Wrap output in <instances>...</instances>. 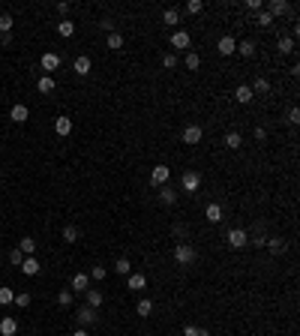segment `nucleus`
Here are the masks:
<instances>
[{
	"mask_svg": "<svg viewBox=\"0 0 300 336\" xmlns=\"http://www.w3.org/2000/svg\"><path fill=\"white\" fill-rule=\"evenodd\" d=\"M78 237H81V231L75 225H63V240L66 243H78Z\"/></svg>",
	"mask_w": 300,
	"mask_h": 336,
	"instance_id": "31",
	"label": "nucleus"
},
{
	"mask_svg": "<svg viewBox=\"0 0 300 336\" xmlns=\"http://www.w3.org/2000/svg\"><path fill=\"white\" fill-rule=\"evenodd\" d=\"M27 117H30V108L24 102H15L9 108V120H15V123H27Z\"/></svg>",
	"mask_w": 300,
	"mask_h": 336,
	"instance_id": "8",
	"label": "nucleus"
},
{
	"mask_svg": "<svg viewBox=\"0 0 300 336\" xmlns=\"http://www.w3.org/2000/svg\"><path fill=\"white\" fill-rule=\"evenodd\" d=\"M201 135H204V129H201V126H195V123H192V126H186V129L180 132L183 144H201Z\"/></svg>",
	"mask_w": 300,
	"mask_h": 336,
	"instance_id": "6",
	"label": "nucleus"
},
{
	"mask_svg": "<svg viewBox=\"0 0 300 336\" xmlns=\"http://www.w3.org/2000/svg\"><path fill=\"white\" fill-rule=\"evenodd\" d=\"M180 186H183L186 192H198V186H201V174H198V171H192V168H186V171H183V177H180Z\"/></svg>",
	"mask_w": 300,
	"mask_h": 336,
	"instance_id": "4",
	"label": "nucleus"
},
{
	"mask_svg": "<svg viewBox=\"0 0 300 336\" xmlns=\"http://www.w3.org/2000/svg\"><path fill=\"white\" fill-rule=\"evenodd\" d=\"M57 303H60V306H72V291L63 288V291L57 294Z\"/></svg>",
	"mask_w": 300,
	"mask_h": 336,
	"instance_id": "42",
	"label": "nucleus"
},
{
	"mask_svg": "<svg viewBox=\"0 0 300 336\" xmlns=\"http://www.w3.org/2000/svg\"><path fill=\"white\" fill-rule=\"evenodd\" d=\"M201 9H204V3H201V0H189V3H186V12H189V15H198Z\"/></svg>",
	"mask_w": 300,
	"mask_h": 336,
	"instance_id": "43",
	"label": "nucleus"
},
{
	"mask_svg": "<svg viewBox=\"0 0 300 336\" xmlns=\"http://www.w3.org/2000/svg\"><path fill=\"white\" fill-rule=\"evenodd\" d=\"M69 9H72V6H69V0H60V3H57V12H60V15H69Z\"/></svg>",
	"mask_w": 300,
	"mask_h": 336,
	"instance_id": "49",
	"label": "nucleus"
},
{
	"mask_svg": "<svg viewBox=\"0 0 300 336\" xmlns=\"http://www.w3.org/2000/svg\"><path fill=\"white\" fill-rule=\"evenodd\" d=\"M225 240H228L231 249H243V246L249 243V234H246V228H231V231L225 234Z\"/></svg>",
	"mask_w": 300,
	"mask_h": 336,
	"instance_id": "3",
	"label": "nucleus"
},
{
	"mask_svg": "<svg viewBox=\"0 0 300 336\" xmlns=\"http://www.w3.org/2000/svg\"><path fill=\"white\" fill-rule=\"evenodd\" d=\"M0 261H3V252H0Z\"/></svg>",
	"mask_w": 300,
	"mask_h": 336,
	"instance_id": "54",
	"label": "nucleus"
},
{
	"mask_svg": "<svg viewBox=\"0 0 300 336\" xmlns=\"http://www.w3.org/2000/svg\"><path fill=\"white\" fill-rule=\"evenodd\" d=\"M72 336H90V333H87V327H78V330H75Z\"/></svg>",
	"mask_w": 300,
	"mask_h": 336,
	"instance_id": "53",
	"label": "nucleus"
},
{
	"mask_svg": "<svg viewBox=\"0 0 300 336\" xmlns=\"http://www.w3.org/2000/svg\"><path fill=\"white\" fill-rule=\"evenodd\" d=\"M246 9H252V12H261V9H264V0H246Z\"/></svg>",
	"mask_w": 300,
	"mask_h": 336,
	"instance_id": "46",
	"label": "nucleus"
},
{
	"mask_svg": "<svg viewBox=\"0 0 300 336\" xmlns=\"http://www.w3.org/2000/svg\"><path fill=\"white\" fill-rule=\"evenodd\" d=\"M54 132H57V135H63V138H66V135H69V132H72V120H69V117H66V114H60V117H54Z\"/></svg>",
	"mask_w": 300,
	"mask_h": 336,
	"instance_id": "19",
	"label": "nucleus"
},
{
	"mask_svg": "<svg viewBox=\"0 0 300 336\" xmlns=\"http://www.w3.org/2000/svg\"><path fill=\"white\" fill-rule=\"evenodd\" d=\"M270 24H273V18H270V15L261 9V12H258V27H270Z\"/></svg>",
	"mask_w": 300,
	"mask_h": 336,
	"instance_id": "45",
	"label": "nucleus"
},
{
	"mask_svg": "<svg viewBox=\"0 0 300 336\" xmlns=\"http://www.w3.org/2000/svg\"><path fill=\"white\" fill-rule=\"evenodd\" d=\"M195 336H210V330L207 327H195Z\"/></svg>",
	"mask_w": 300,
	"mask_h": 336,
	"instance_id": "52",
	"label": "nucleus"
},
{
	"mask_svg": "<svg viewBox=\"0 0 300 336\" xmlns=\"http://www.w3.org/2000/svg\"><path fill=\"white\" fill-rule=\"evenodd\" d=\"M255 141H267V129L264 126H255Z\"/></svg>",
	"mask_w": 300,
	"mask_h": 336,
	"instance_id": "50",
	"label": "nucleus"
},
{
	"mask_svg": "<svg viewBox=\"0 0 300 336\" xmlns=\"http://www.w3.org/2000/svg\"><path fill=\"white\" fill-rule=\"evenodd\" d=\"M204 216H207V222H222V204H216V201H210L207 207H204Z\"/></svg>",
	"mask_w": 300,
	"mask_h": 336,
	"instance_id": "17",
	"label": "nucleus"
},
{
	"mask_svg": "<svg viewBox=\"0 0 300 336\" xmlns=\"http://www.w3.org/2000/svg\"><path fill=\"white\" fill-rule=\"evenodd\" d=\"M237 54H240V57H255V42H252V39L237 42Z\"/></svg>",
	"mask_w": 300,
	"mask_h": 336,
	"instance_id": "24",
	"label": "nucleus"
},
{
	"mask_svg": "<svg viewBox=\"0 0 300 336\" xmlns=\"http://www.w3.org/2000/svg\"><path fill=\"white\" fill-rule=\"evenodd\" d=\"M243 144V138H240V132H228L225 135V147H231V150H237Z\"/></svg>",
	"mask_w": 300,
	"mask_h": 336,
	"instance_id": "36",
	"label": "nucleus"
},
{
	"mask_svg": "<svg viewBox=\"0 0 300 336\" xmlns=\"http://www.w3.org/2000/svg\"><path fill=\"white\" fill-rule=\"evenodd\" d=\"M288 123H291V126H297V123H300V108H297V105H291V108H288Z\"/></svg>",
	"mask_w": 300,
	"mask_h": 336,
	"instance_id": "44",
	"label": "nucleus"
},
{
	"mask_svg": "<svg viewBox=\"0 0 300 336\" xmlns=\"http://www.w3.org/2000/svg\"><path fill=\"white\" fill-rule=\"evenodd\" d=\"M87 288H90V276H87V273H75L72 276V282H69V291H87Z\"/></svg>",
	"mask_w": 300,
	"mask_h": 336,
	"instance_id": "14",
	"label": "nucleus"
},
{
	"mask_svg": "<svg viewBox=\"0 0 300 336\" xmlns=\"http://www.w3.org/2000/svg\"><path fill=\"white\" fill-rule=\"evenodd\" d=\"M279 54H294V39L291 36H279Z\"/></svg>",
	"mask_w": 300,
	"mask_h": 336,
	"instance_id": "30",
	"label": "nucleus"
},
{
	"mask_svg": "<svg viewBox=\"0 0 300 336\" xmlns=\"http://www.w3.org/2000/svg\"><path fill=\"white\" fill-rule=\"evenodd\" d=\"M99 318V312L96 309H90V306H81L78 312H75V321H78V327H87V324H93Z\"/></svg>",
	"mask_w": 300,
	"mask_h": 336,
	"instance_id": "7",
	"label": "nucleus"
},
{
	"mask_svg": "<svg viewBox=\"0 0 300 336\" xmlns=\"http://www.w3.org/2000/svg\"><path fill=\"white\" fill-rule=\"evenodd\" d=\"M90 276H93L96 282H102L105 276H108V270H105V267H102V264H93V267H90Z\"/></svg>",
	"mask_w": 300,
	"mask_h": 336,
	"instance_id": "41",
	"label": "nucleus"
},
{
	"mask_svg": "<svg viewBox=\"0 0 300 336\" xmlns=\"http://www.w3.org/2000/svg\"><path fill=\"white\" fill-rule=\"evenodd\" d=\"M162 66L174 69V66H177V54H174V51H165V54H162Z\"/></svg>",
	"mask_w": 300,
	"mask_h": 336,
	"instance_id": "40",
	"label": "nucleus"
},
{
	"mask_svg": "<svg viewBox=\"0 0 300 336\" xmlns=\"http://www.w3.org/2000/svg\"><path fill=\"white\" fill-rule=\"evenodd\" d=\"M264 246H267V249H270L273 255H282V252L288 249V243L282 240V237H267V243H264Z\"/></svg>",
	"mask_w": 300,
	"mask_h": 336,
	"instance_id": "21",
	"label": "nucleus"
},
{
	"mask_svg": "<svg viewBox=\"0 0 300 336\" xmlns=\"http://www.w3.org/2000/svg\"><path fill=\"white\" fill-rule=\"evenodd\" d=\"M126 288H129V291H144V288H147L144 273H129V276H126Z\"/></svg>",
	"mask_w": 300,
	"mask_h": 336,
	"instance_id": "15",
	"label": "nucleus"
},
{
	"mask_svg": "<svg viewBox=\"0 0 300 336\" xmlns=\"http://www.w3.org/2000/svg\"><path fill=\"white\" fill-rule=\"evenodd\" d=\"M0 45H12V33H0Z\"/></svg>",
	"mask_w": 300,
	"mask_h": 336,
	"instance_id": "51",
	"label": "nucleus"
},
{
	"mask_svg": "<svg viewBox=\"0 0 300 336\" xmlns=\"http://www.w3.org/2000/svg\"><path fill=\"white\" fill-rule=\"evenodd\" d=\"M57 33H60V36H63V39H69V36H75V24H72V21H69V18H63V21L57 24Z\"/></svg>",
	"mask_w": 300,
	"mask_h": 336,
	"instance_id": "26",
	"label": "nucleus"
},
{
	"mask_svg": "<svg viewBox=\"0 0 300 336\" xmlns=\"http://www.w3.org/2000/svg\"><path fill=\"white\" fill-rule=\"evenodd\" d=\"M18 249H21L24 255H33V252H36V240H33V237H21V240H18Z\"/></svg>",
	"mask_w": 300,
	"mask_h": 336,
	"instance_id": "32",
	"label": "nucleus"
},
{
	"mask_svg": "<svg viewBox=\"0 0 300 336\" xmlns=\"http://www.w3.org/2000/svg\"><path fill=\"white\" fill-rule=\"evenodd\" d=\"M36 90H39V93H51V90H54V78H51V75H39Z\"/></svg>",
	"mask_w": 300,
	"mask_h": 336,
	"instance_id": "27",
	"label": "nucleus"
},
{
	"mask_svg": "<svg viewBox=\"0 0 300 336\" xmlns=\"http://www.w3.org/2000/svg\"><path fill=\"white\" fill-rule=\"evenodd\" d=\"M6 258H9V264H15V267H21V261H24L27 255L18 249V246H15V249H9V255H6Z\"/></svg>",
	"mask_w": 300,
	"mask_h": 336,
	"instance_id": "38",
	"label": "nucleus"
},
{
	"mask_svg": "<svg viewBox=\"0 0 300 336\" xmlns=\"http://www.w3.org/2000/svg\"><path fill=\"white\" fill-rule=\"evenodd\" d=\"M135 312H138V318H147V315L153 312V300L141 297V300H138V306H135Z\"/></svg>",
	"mask_w": 300,
	"mask_h": 336,
	"instance_id": "25",
	"label": "nucleus"
},
{
	"mask_svg": "<svg viewBox=\"0 0 300 336\" xmlns=\"http://www.w3.org/2000/svg\"><path fill=\"white\" fill-rule=\"evenodd\" d=\"M105 45H108L111 51H120V48H123V36H120V33L114 30V33H108V39H105Z\"/></svg>",
	"mask_w": 300,
	"mask_h": 336,
	"instance_id": "33",
	"label": "nucleus"
},
{
	"mask_svg": "<svg viewBox=\"0 0 300 336\" xmlns=\"http://www.w3.org/2000/svg\"><path fill=\"white\" fill-rule=\"evenodd\" d=\"M114 273L129 276V273H132V261H129V258H117V261H114Z\"/></svg>",
	"mask_w": 300,
	"mask_h": 336,
	"instance_id": "28",
	"label": "nucleus"
},
{
	"mask_svg": "<svg viewBox=\"0 0 300 336\" xmlns=\"http://www.w3.org/2000/svg\"><path fill=\"white\" fill-rule=\"evenodd\" d=\"M57 66H60V54H54V51H45V54H42V75L54 72Z\"/></svg>",
	"mask_w": 300,
	"mask_h": 336,
	"instance_id": "9",
	"label": "nucleus"
},
{
	"mask_svg": "<svg viewBox=\"0 0 300 336\" xmlns=\"http://www.w3.org/2000/svg\"><path fill=\"white\" fill-rule=\"evenodd\" d=\"M42 270V264H39V258H33V255H27L24 261H21V273H27V276H36Z\"/></svg>",
	"mask_w": 300,
	"mask_h": 336,
	"instance_id": "18",
	"label": "nucleus"
},
{
	"mask_svg": "<svg viewBox=\"0 0 300 336\" xmlns=\"http://www.w3.org/2000/svg\"><path fill=\"white\" fill-rule=\"evenodd\" d=\"M174 261H177L180 267H189V264H195V249H192L189 243H177V246H174Z\"/></svg>",
	"mask_w": 300,
	"mask_h": 336,
	"instance_id": "1",
	"label": "nucleus"
},
{
	"mask_svg": "<svg viewBox=\"0 0 300 336\" xmlns=\"http://www.w3.org/2000/svg\"><path fill=\"white\" fill-rule=\"evenodd\" d=\"M216 51H219L222 57H231L234 51H237V42H234V36H222V39L216 42Z\"/></svg>",
	"mask_w": 300,
	"mask_h": 336,
	"instance_id": "11",
	"label": "nucleus"
},
{
	"mask_svg": "<svg viewBox=\"0 0 300 336\" xmlns=\"http://www.w3.org/2000/svg\"><path fill=\"white\" fill-rule=\"evenodd\" d=\"M144 336H153V333H144Z\"/></svg>",
	"mask_w": 300,
	"mask_h": 336,
	"instance_id": "55",
	"label": "nucleus"
},
{
	"mask_svg": "<svg viewBox=\"0 0 300 336\" xmlns=\"http://www.w3.org/2000/svg\"><path fill=\"white\" fill-rule=\"evenodd\" d=\"M162 24H180V9H165L162 12Z\"/></svg>",
	"mask_w": 300,
	"mask_h": 336,
	"instance_id": "29",
	"label": "nucleus"
},
{
	"mask_svg": "<svg viewBox=\"0 0 300 336\" xmlns=\"http://www.w3.org/2000/svg\"><path fill=\"white\" fill-rule=\"evenodd\" d=\"M72 69H75V75H90V57H87V54H81V57H75V63H72Z\"/></svg>",
	"mask_w": 300,
	"mask_h": 336,
	"instance_id": "22",
	"label": "nucleus"
},
{
	"mask_svg": "<svg viewBox=\"0 0 300 336\" xmlns=\"http://www.w3.org/2000/svg\"><path fill=\"white\" fill-rule=\"evenodd\" d=\"M249 90H252V96H264V93H270V81L258 75V78L249 84Z\"/></svg>",
	"mask_w": 300,
	"mask_h": 336,
	"instance_id": "20",
	"label": "nucleus"
},
{
	"mask_svg": "<svg viewBox=\"0 0 300 336\" xmlns=\"http://www.w3.org/2000/svg\"><path fill=\"white\" fill-rule=\"evenodd\" d=\"M288 9H291V3H288V0H270V3H267V9H264V12H267L270 18H276V15H285Z\"/></svg>",
	"mask_w": 300,
	"mask_h": 336,
	"instance_id": "10",
	"label": "nucleus"
},
{
	"mask_svg": "<svg viewBox=\"0 0 300 336\" xmlns=\"http://www.w3.org/2000/svg\"><path fill=\"white\" fill-rule=\"evenodd\" d=\"M84 297H87V303H84V306H90V309H99V306L105 303V294H102L99 288H87Z\"/></svg>",
	"mask_w": 300,
	"mask_h": 336,
	"instance_id": "12",
	"label": "nucleus"
},
{
	"mask_svg": "<svg viewBox=\"0 0 300 336\" xmlns=\"http://www.w3.org/2000/svg\"><path fill=\"white\" fill-rule=\"evenodd\" d=\"M12 15L9 12H0V33H12Z\"/></svg>",
	"mask_w": 300,
	"mask_h": 336,
	"instance_id": "37",
	"label": "nucleus"
},
{
	"mask_svg": "<svg viewBox=\"0 0 300 336\" xmlns=\"http://www.w3.org/2000/svg\"><path fill=\"white\" fill-rule=\"evenodd\" d=\"M252 243H255V246H264V243H267V234H264V228H258V234H255Z\"/></svg>",
	"mask_w": 300,
	"mask_h": 336,
	"instance_id": "48",
	"label": "nucleus"
},
{
	"mask_svg": "<svg viewBox=\"0 0 300 336\" xmlns=\"http://www.w3.org/2000/svg\"><path fill=\"white\" fill-rule=\"evenodd\" d=\"M159 204H165V207H174V204H177V192H174L168 183L159 186Z\"/></svg>",
	"mask_w": 300,
	"mask_h": 336,
	"instance_id": "16",
	"label": "nucleus"
},
{
	"mask_svg": "<svg viewBox=\"0 0 300 336\" xmlns=\"http://www.w3.org/2000/svg\"><path fill=\"white\" fill-rule=\"evenodd\" d=\"M168 180H171V168H168V165H156V168L150 171V183H153V186H165Z\"/></svg>",
	"mask_w": 300,
	"mask_h": 336,
	"instance_id": "5",
	"label": "nucleus"
},
{
	"mask_svg": "<svg viewBox=\"0 0 300 336\" xmlns=\"http://www.w3.org/2000/svg\"><path fill=\"white\" fill-rule=\"evenodd\" d=\"M198 66H201V57L195 54V51H186V69H189V72H195Z\"/></svg>",
	"mask_w": 300,
	"mask_h": 336,
	"instance_id": "35",
	"label": "nucleus"
},
{
	"mask_svg": "<svg viewBox=\"0 0 300 336\" xmlns=\"http://www.w3.org/2000/svg\"><path fill=\"white\" fill-rule=\"evenodd\" d=\"M30 300H33V297H30V291H18V294H15V300H12V303L18 306V309H27V306H30Z\"/></svg>",
	"mask_w": 300,
	"mask_h": 336,
	"instance_id": "34",
	"label": "nucleus"
},
{
	"mask_svg": "<svg viewBox=\"0 0 300 336\" xmlns=\"http://www.w3.org/2000/svg\"><path fill=\"white\" fill-rule=\"evenodd\" d=\"M15 300V291L12 288H0V306H9Z\"/></svg>",
	"mask_w": 300,
	"mask_h": 336,
	"instance_id": "39",
	"label": "nucleus"
},
{
	"mask_svg": "<svg viewBox=\"0 0 300 336\" xmlns=\"http://www.w3.org/2000/svg\"><path fill=\"white\" fill-rule=\"evenodd\" d=\"M189 45H192V36H189V30H174L171 33V48H174V54H177V51H189Z\"/></svg>",
	"mask_w": 300,
	"mask_h": 336,
	"instance_id": "2",
	"label": "nucleus"
},
{
	"mask_svg": "<svg viewBox=\"0 0 300 336\" xmlns=\"http://www.w3.org/2000/svg\"><path fill=\"white\" fill-rule=\"evenodd\" d=\"M15 333H18V321L12 315H3L0 318V336H15Z\"/></svg>",
	"mask_w": 300,
	"mask_h": 336,
	"instance_id": "13",
	"label": "nucleus"
},
{
	"mask_svg": "<svg viewBox=\"0 0 300 336\" xmlns=\"http://www.w3.org/2000/svg\"><path fill=\"white\" fill-rule=\"evenodd\" d=\"M234 99H237L240 105H249V102L255 99V96H252V90H249V84H240L237 90H234Z\"/></svg>",
	"mask_w": 300,
	"mask_h": 336,
	"instance_id": "23",
	"label": "nucleus"
},
{
	"mask_svg": "<svg viewBox=\"0 0 300 336\" xmlns=\"http://www.w3.org/2000/svg\"><path fill=\"white\" fill-rule=\"evenodd\" d=\"M99 27H102L105 33H114V21H111V18H102V21H99Z\"/></svg>",
	"mask_w": 300,
	"mask_h": 336,
	"instance_id": "47",
	"label": "nucleus"
}]
</instances>
